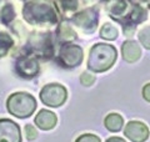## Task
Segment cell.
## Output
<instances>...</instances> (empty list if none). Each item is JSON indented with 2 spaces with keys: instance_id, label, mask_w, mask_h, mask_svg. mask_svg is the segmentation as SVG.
Instances as JSON below:
<instances>
[{
  "instance_id": "1",
  "label": "cell",
  "mask_w": 150,
  "mask_h": 142,
  "mask_svg": "<svg viewBox=\"0 0 150 142\" xmlns=\"http://www.w3.org/2000/svg\"><path fill=\"white\" fill-rule=\"evenodd\" d=\"M116 56L118 53L112 45L105 42L95 44L89 53L88 69L94 72H104L115 64Z\"/></svg>"
},
{
  "instance_id": "2",
  "label": "cell",
  "mask_w": 150,
  "mask_h": 142,
  "mask_svg": "<svg viewBox=\"0 0 150 142\" xmlns=\"http://www.w3.org/2000/svg\"><path fill=\"white\" fill-rule=\"evenodd\" d=\"M25 20L34 25H54L58 22V15L49 4L40 1H28L23 10Z\"/></svg>"
},
{
  "instance_id": "3",
  "label": "cell",
  "mask_w": 150,
  "mask_h": 142,
  "mask_svg": "<svg viewBox=\"0 0 150 142\" xmlns=\"http://www.w3.org/2000/svg\"><path fill=\"white\" fill-rule=\"evenodd\" d=\"M6 108L10 115L19 118H26L34 113L36 100L33 95L28 92H15L9 96Z\"/></svg>"
},
{
  "instance_id": "4",
  "label": "cell",
  "mask_w": 150,
  "mask_h": 142,
  "mask_svg": "<svg viewBox=\"0 0 150 142\" xmlns=\"http://www.w3.org/2000/svg\"><path fill=\"white\" fill-rule=\"evenodd\" d=\"M68 92L60 84H48L40 91V100L46 106L59 107L67 101Z\"/></svg>"
},
{
  "instance_id": "5",
  "label": "cell",
  "mask_w": 150,
  "mask_h": 142,
  "mask_svg": "<svg viewBox=\"0 0 150 142\" xmlns=\"http://www.w3.org/2000/svg\"><path fill=\"white\" fill-rule=\"evenodd\" d=\"M29 53L36 58L49 59L53 55V42L49 34H35L29 39Z\"/></svg>"
},
{
  "instance_id": "6",
  "label": "cell",
  "mask_w": 150,
  "mask_h": 142,
  "mask_svg": "<svg viewBox=\"0 0 150 142\" xmlns=\"http://www.w3.org/2000/svg\"><path fill=\"white\" fill-rule=\"evenodd\" d=\"M83 56L84 53L80 46L74 44H65L60 47L58 58L63 66L68 69H73L81 64Z\"/></svg>"
},
{
  "instance_id": "7",
  "label": "cell",
  "mask_w": 150,
  "mask_h": 142,
  "mask_svg": "<svg viewBox=\"0 0 150 142\" xmlns=\"http://www.w3.org/2000/svg\"><path fill=\"white\" fill-rule=\"evenodd\" d=\"M98 20H99V14L98 10L94 9H85L73 16V22L86 34H91L96 29Z\"/></svg>"
},
{
  "instance_id": "8",
  "label": "cell",
  "mask_w": 150,
  "mask_h": 142,
  "mask_svg": "<svg viewBox=\"0 0 150 142\" xmlns=\"http://www.w3.org/2000/svg\"><path fill=\"white\" fill-rule=\"evenodd\" d=\"M0 142H21L20 127L9 118L0 120Z\"/></svg>"
},
{
  "instance_id": "9",
  "label": "cell",
  "mask_w": 150,
  "mask_h": 142,
  "mask_svg": "<svg viewBox=\"0 0 150 142\" xmlns=\"http://www.w3.org/2000/svg\"><path fill=\"white\" fill-rule=\"evenodd\" d=\"M125 136L133 142H144L149 137L148 126L139 121H129L124 130Z\"/></svg>"
},
{
  "instance_id": "10",
  "label": "cell",
  "mask_w": 150,
  "mask_h": 142,
  "mask_svg": "<svg viewBox=\"0 0 150 142\" xmlns=\"http://www.w3.org/2000/svg\"><path fill=\"white\" fill-rule=\"evenodd\" d=\"M15 69L21 77L33 79L34 76H36L38 72H39V64H38V61L35 59L19 58L16 60Z\"/></svg>"
},
{
  "instance_id": "11",
  "label": "cell",
  "mask_w": 150,
  "mask_h": 142,
  "mask_svg": "<svg viewBox=\"0 0 150 142\" xmlns=\"http://www.w3.org/2000/svg\"><path fill=\"white\" fill-rule=\"evenodd\" d=\"M56 122H58V117L53 111L49 110H40L35 116V125L44 131L51 130L53 127H55Z\"/></svg>"
},
{
  "instance_id": "12",
  "label": "cell",
  "mask_w": 150,
  "mask_h": 142,
  "mask_svg": "<svg viewBox=\"0 0 150 142\" xmlns=\"http://www.w3.org/2000/svg\"><path fill=\"white\" fill-rule=\"evenodd\" d=\"M121 55L125 61L128 63H135L138 61L140 55H142V50H140L139 45L133 40H128L121 45Z\"/></svg>"
},
{
  "instance_id": "13",
  "label": "cell",
  "mask_w": 150,
  "mask_h": 142,
  "mask_svg": "<svg viewBox=\"0 0 150 142\" xmlns=\"http://www.w3.org/2000/svg\"><path fill=\"white\" fill-rule=\"evenodd\" d=\"M104 125H105V127L109 131H111V132H118V131L121 130V127H123L124 120H123V117H121L119 113L112 112V113H109V115L105 117Z\"/></svg>"
},
{
  "instance_id": "14",
  "label": "cell",
  "mask_w": 150,
  "mask_h": 142,
  "mask_svg": "<svg viewBox=\"0 0 150 142\" xmlns=\"http://www.w3.org/2000/svg\"><path fill=\"white\" fill-rule=\"evenodd\" d=\"M131 5V10H130V15H129V21L133 25H138L139 22H142L145 18H146V13L144 9L138 5V4H130Z\"/></svg>"
},
{
  "instance_id": "15",
  "label": "cell",
  "mask_w": 150,
  "mask_h": 142,
  "mask_svg": "<svg viewBox=\"0 0 150 142\" xmlns=\"http://www.w3.org/2000/svg\"><path fill=\"white\" fill-rule=\"evenodd\" d=\"M129 4L125 1H110L106 4L108 11L112 18H120L123 14L126 11V8H128Z\"/></svg>"
},
{
  "instance_id": "16",
  "label": "cell",
  "mask_w": 150,
  "mask_h": 142,
  "mask_svg": "<svg viewBox=\"0 0 150 142\" xmlns=\"http://www.w3.org/2000/svg\"><path fill=\"white\" fill-rule=\"evenodd\" d=\"M58 36L63 41H71L76 37V34L71 30V27L67 22H62L58 27Z\"/></svg>"
},
{
  "instance_id": "17",
  "label": "cell",
  "mask_w": 150,
  "mask_h": 142,
  "mask_svg": "<svg viewBox=\"0 0 150 142\" xmlns=\"http://www.w3.org/2000/svg\"><path fill=\"white\" fill-rule=\"evenodd\" d=\"M100 36L105 40H115L116 36H118V30H116V27L110 22L104 24L100 30Z\"/></svg>"
},
{
  "instance_id": "18",
  "label": "cell",
  "mask_w": 150,
  "mask_h": 142,
  "mask_svg": "<svg viewBox=\"0 0 150 142\" xmlns=\"http://www.w3.org/2000/svg\"><path fill=\"white\" fill-rule=\"evenodd\" d=\"M13 44H14V41H13L11 37L9 36L6 32L0 31V58L4 56L9 50H10Z\"/></svg>"
},
{
  "instance_id": "19",
  "label": "cell",
  "mask_w": 150,
  "mask_h": 142,
  "mask_svg": "<svg viewBox=\"0 0 150 142\" xmlns=\"http://www.w3.org/2000/svg\"><path fill=\"white\" fill-rule=\"evenodd\" d=\"M14 10H13V5L11 4H5V6L1 10V21L4 24H9L13 19H14Z\"/></svg>"
},
{
  "instance_id": "20",
  "label": "cell",
  "mask_w": 150,
  "mask_h": 142,
  "mask_svg": "<svg viewBox=\"0 0 150 142\" xmlns=\"http://www.w3.org/2000/svg\"><path fill=\"white\" fill-rule=\"evenodd\" d=\"M139 40L146 49L150 47V45H149V26H146L145 29H143L139 32Z\"/></svg>"
},
{
  "instance_id": "21",
  "label": "cell",
  "mask_w": 150,
  "mask_h": 142,
  "mask_svg": "<svg viewBox=\"0 0 150 142\" xmlns=\"http://www.w3.org/2000/svg\"><path fill=\"white\" fill-rule=\"evenodd\" d=\"M80 82L84 85V86H91V85L95 82V77L89 72H83L81 76H80Z\"/></svg>"
},
{
  "instance_id": "22",
  "label": "cell",
  "mask_w": 150,
  "mask_h": 142,
  "mask_svg": "<svg viewBox=\"0 0 150 142\" xmlns=\"http://www.w3.org/2000/svg\"><path fill=\"white\" fill-rule=\"evenodd\" d=\"M75 142H100V138L98 136H95V135L85 134V135L79 136Z\"/></svg>"
},
{
  "instance_id": "23",
  "label": "cell",
  "mask_w": 150,
  "mask_h": 142,
  "mask_svg": "<svg viewBox=\"0 0 150 142\" xmlns=\"http://www.w3.org/2000/svg\"><path fill=\"white\" fill-rule=\"evenodd\" d=\"M56 5L58 6H63L64 9L63 10H75L78 6V3L76 1H63V3H56Z\"/></svg>"
},
{
  "instance_id": "24",
  "label": "cell",
  "mask_w": 150,
  "mask_h": 142,
  "mask_svg": "<svg viewBox=\"0 0 150 142\" xmlns=\"http://www.w3.org/2000/svg\"><path fill=\"white\" fill-rule=\"evenodd\" d=\"M25 132H26V137H28V140H35V137H36V131L35 129L31 125H26L25 126Z\"/></svg>"
},
{
  "instance_id": "25",
  "label": "cell",
  "mask_w": 150,
  "mask_h": 142,
  "mask_svg": "<svg viewBox=\"0 0 150 142\" xmlns=\"http://www.w3.org/2000/svg\"><path fill=\"white\" fill-rule=\"evenodd\" d=\"M149 90H150V85L149 84H146L144 86V89H143V96H144V98L148 102L150 101V95H149Z\"/></svg>"
},
{
  "instance_id": "26",
  "label": "cell",
  "mask_w": 150,
  "mask_h": 142,
  "mask_svg": "<svg viewBox=\"0 0 150 142\" xmlns=\"http://www.w3.org/2000/svg\"><path fill=\"white\" fill-rule=\"evenodd\" d=\"M106 142H126V141L120 138V137H110V138L106 140Z\"/></svg>"
}]
</instances>
